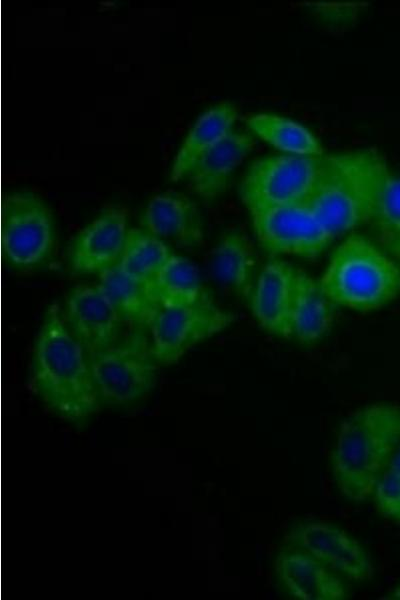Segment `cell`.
Instances as JSON below:
<instances>
[{"label":"cell","mask_w":400,"mask_h":600,"mask_svg":"<svg viewBox=\"0 0 400 600\" xmlns=\"http://www.w3.org/2000/svg\"><path fill=\"white\" fill-rule=\"evenodd\" d=\"M254 146L253 138L231 130L196 161L187 178L193 192L212 201L225 192L234 170Z\"/></svg>","instance_id":"2e32d148"},{"label":"cell","mask_w":400,"mask_h":600,"mask_svg":"<svg viewBox=\"0 0 400 600\" xmlns=\"http://www.w3.org/2000/svg\"><path fill=\"white\" fill-rule=\"evenodd\" d=\"M213 269L238 296L248 298L255 284V253L247 236L238 231L226 233L213 254Z\"/></svg>","instance_id":"ffe728a7"},{"label":"cell","mask_w":400,"mask_h":600,"mask_svg":"<svg viewBox=\"0 0 400 600\" xmlns=\"http://www.w3.org/2000/svg\"><path fill=\"white\" fill-rule=\"evenodd\" d=\"M98 284L123 320L150 325L161 309L151 283L125 274L117 265L100 273Z\"/></svg>","instance_id":"d6986e66"},{"label":"cell","mask_w":400,"mask_h":600,"mask_svg":"<svg viewBox=\"0 0 400 600\" xmlns=\"http://www.w3.org/2000/svg\"><path fill=\"white\" fill-rule=\"evenodd\" d=\"M322 156L277 155L263 157L248 168L239 195L249 212L305 204L314 190Z\"/></svg>","instance_id":"8992f818"},{"label":"cell","mask_w":400,"mask_h":600,"mask_svg":"<svg viewBox=\"0 0 400 600\" xmlns=\"http://www.w3.org/2000/svg\"><path fill=\"white\" fill-rule=\"evenodd\" d=\"M157 364L151 344L139 334L90 357L101 404L127 406L142 400L156 384Z\"/></svg>","instance_id":"5b68a950"},{"label":"cell","mask_w":400,"mask_h":600,"mask_svg":"<svg viewBox=\"0 0 400 600\" xmlns=\"http://www.w3.org/2000/svg\"><path fill=\"white\" fill-rule=\"evenodd\" d=\"M237 118L238 110L231 102H219L205 110L179 146L171 163L170 180L187 178L200 156L233 130Z\"/></svg>","instance_id":"e0dca14e"},{"label":"cell","mask_w":400,"mask_h":600,"mask_svg":"<svg viewBox=\"0 0 400 600\" xmlns=\"http://www.w3.org/2000/svg\"><path fill=\"white\" fill-rule=\"evenodd\" d=\"M30 382L48 409L64 420L79 423L99 410L89 355L56 303L48 307L35 339Z\"/></svg>","instance_id":"6da1fadb"},{"label":"cell","mask_w":400,"mask_h":600,"mask_svg":"<svg viewBox=\"0 0 400 600\" xmlns=\"http://www.w3.org/2000/svg\"><path fill=\"white\" fill-rule=\"evenodd\" d=\"M167 244L144 228H130L117 266L133 278L152 283L173 255Z\"/></svg>","instance_id":"603a6c76"},{"label":"cell","mask_w":400,"mask_h":600,"mask_svg":"<svg viewBox=\"0 0 400 600\" xmlns=\"http://www.w3.org/2000/svg\"><path fill=\"white\" fill-rule=\"evenodd\" d=\"M380 599L400 600V586L393 589L389 594Z\"/></svg>","instance_id":"4316f807"},{"label":"cell","mask_w":400,"mask_h":600,"mask_svg":"<svg viewBox=\"0 0 400 600\" xmlns=\"http://www.w3.org/2000/svg\"><path fill=\"white\" fill-rule=\"evenodd\" d=\"M307 6L328 24H348L355 20L364 9L365 3L356 2H315Z\"/></svg>","instance_id":"484cf974"},{"label":"cell","mask_w":400,"mask_h":600,"mask_svg":"<svg viewBox=\"0 0 400 600\" xmlns=\"http://www.w3.org/2000/svg\"><path fill=\"white\" fill-rule=\"evenodd\" d=\"M143 228L166 243L194 247L203 239V224L196 204L186 195L165 191L153 195L142 216Z\"/></svg>","instance_id":"9a60e30c"},{"label":"cell","mask_w":400,"mask_h":600,"mask_svg":"<svg viewBox=\"0 0 400 600\" xmlns=\"http://www.w3.org/2000/svg\"><path fill=\"white\" fill-rule=\"evenodd\" d=\"M284 545L307 552L345 579L365 582L374 575V565L366 548L333 523L300 521L287 531Z\"/></svg>","instance_id":"30bf717a"},{"label":"cell","mask_w":400,"mask_h":600,"mask_svg":"<svg viewBox=\"0 0 400 600\" xmlns=\"http://www.w3.org/2000/svg\"><path fill=\"white\" fill-rule=\"evenodd\" d=\"M370 221L382 244L400 260V176L391 171L376 195Z\"/></svg>","instance_id":"cb8c5ba5"},{"label":"cell","mask_w":400,"mask_h":600,"mask_svg":"<svg viewBox=\"0 0 400 600\" xmlns=\"http://www.w3.org/2000/svg\"><path fill=\"white\" fill-rule=\"evenodd\" d=\"M334 304L323 291L319 281L298 269L292 314V336L306 345L323 338L333 324Z\"/></svg>","instance_id":"ac0fdd59"},{"label":"cell","mask_w":400,"mask_h":600,"mask_svg":"<svg viewBox=\"0 0 400 600\" xmlns=\"http://www.w3.org/2000/svg\"><path fill=\"white\" fill-rule=\"evenodd\" d=\"M372 497L382 516L400 523V447L381 475Z\"/></svg>","instance_id":"d4e9b609"},{"label":"cell","mask_w":400,"mask_h":600,"mask_svg":"<svg viewBox=\"0 0 400 600\" xmlns=\"http://www.w3.org/2000/svg\"><path fill=\"white\" fill-rule=\"evenodd\" d=\"M248 128L274 148L297 156H322L320 141L303 125L289 118L259 113L248 117Z\"/></svg>","instance_id":"44dd1931"},{"label":"cell","mask_w":400,"mask_h":600,"mask_svg":"<svg viewBox=\"0 0 400 600\" xmlns=\"http://www.w3.org/2000/svg\"><path fill=\"white\" fill-rule=\"evenodd\" d=\"M319 283L335 304L368 312L400 294V267L368 238L352 234L334 250Z\"/></svg>","instance_id":"277c9868"},{"label":"cell","mask_w":400,"mask_h":600,"mask_svg":"<svg viewBox=\"0 0 400 600\" xmlns=\"http://www.w3.org/2000/svg\"><path fill=\"white\" fill-rule=\"evenodd\" d=\"M2 242L5 258L15 269L43 264L53 253L56 226L46 202L30 191L9 193L3 209Z\"/></svg>","instance_id":"52a82bcc"},{"label":"cell","mask_w":400,"mask_h":600,"mask_svg":"<svg viewBox=\"0 0 400 600\" xmlns=\"http://www.w3.org/2000/svg\"><path fill=\"white\" fill-rule=\"evenodd\" d=\"M128 211L110 206L86 225L75 237L70 264L78 273H102L120 260L129 231Z\"/></svg>","instance_id":"7c38bea8"},{"label":"cell","mask_w":400,"mask_h":600,"mask_svg":"<svg viewBox=\"0 0 400 600\" xmlns=\"http://www.w3.org/2000/svg\"><path fill=\"white\" fill-rule=\"evenodd\" d=\"M374 150L323 155L305 205L334 236L370 222L376 195L389 172Z\"/></svg>","instance_id":"3957f363"},{"label":"cell","mask_w":400,"mask_h":600,"mask_svg":"<svg viewBox=\"0 0 400 600\" xmlns=\"http://www.w3.org/2000/svg\"><path fill=\"white\" fill-rule=\"evenodd\" d=\"M273 568L281 586L299 600H346L351 591L345 578L307 552L284 545Z\"/></svg>","instance_id":"4fadbf2b"},{"label":"cell","mask_w":400,"mask_h":600,"mask_svg":"<svg viewBox=\"0 0 400 600\" xmlns=\"http://www.w3.org/2000/svg\"><path fill=\"white\" fill-rule=\"evenodd\" d=\"M400 447V407L373 403L345 418L337 431L330 467L340 494L353 502L373 496Z\"/></svg>","instance_id":"7a4b0ae2"},{"label":"cell","mask_w":400,"mask_h":600,"mask_svg":"<svg viewBox=\"0 0 400 600\" xmlns=\"http://www.w3.org/2000/svg\"><path fill=\"white\" fill-rule=\"evenodd\" d=\"M151 287L161 308L189 305L207 294L202 288L194 264L187 258L175 254L157 273Z\"/></svg>","instance_id":"7402d4cb"},{"label":"cell","mask_w":400,"mask_h":600,"mask_svg":"<svg viewBox=\"0 0 400 600\" xmlns=\"http://www.w3.org/2000/svg\"><path fill=\"white\" fill-rule=\"evenodd\" d=\"M63 315L89 358L116 343L123 320L99 284L75 286L66 299Z\"/></svg>","instance_id":"8fae6325"},{"label":"cell","mask_w":400,"mask_h":600,"mask_svg":"<svg viewBox=\"0 0 400 600\" xmlns=\"http://www.w3.org/2000/svg\"><path fill=\"white\" fill-rule=\"evenodd\" d=\"M250 214L257 240L272 254L313 258L334 238L305 204L271 207Z\"/></svg>","instance_id":"9c48e42d"},{"label":"cell","mask_w":400,"mask_h":600,"mask_svg":"<svg viewBox=\"0 0 400 600\" xmlns=\"http://www.w3.org/2000/svg\"><path fill=\"white\" fill-rule=\"evenodd\" d=\"M297 270L287 262L272 260L261 269L251 293L257 323L278 337L292 336Z\"/></svg>","instance_id":"5bb4252c"},{"label":"cell","mask_w":400,"mask_h":600,"mask_svg":"<svg viewBox=\"0 0 400 600\" xmlns=\"http://www.w3.org/2000/svg\"><path fill=\"white\" fill-rule=\"evenodd\" d=\"M233 313L207 294L195 303L161 308L150 324L151 348L159 364L177 362L198 343L227 328Z\"/></svg>","instance_id":"ba28073f"}]
</instances>
